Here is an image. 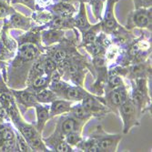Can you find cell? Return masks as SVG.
I'll list each match as a JSON object with an SVG mask.
<instances>
[{"instance_id":"obj_7","label":"cell","mask_w":152,"mask_h":152,"mask_svg":"<svg viewBox=\"0 0 152 152\" xmlns=\"http://www.w3.org/2000/svg\"><path fill=\"white\" fill-rule=\"evenodd\" d=\"M81 104L84 107L92 118L98 119L104 118L108 113L111 112L104 100L102 96H96L88 92V94L81 100Z\"/></svg>"},{"instance_id":"obj_30","label":"cell","mask_w":152,"mask_h":152,"mask_svg":"<svg viewBox=\"0 0 152 152\" xmlns=\"http://www.w3.org/2000/svg\"><path fill=\"white\" fill-rule=\"evenodd\" d=\"M122 84H124V82H123V77L121 76L107 73V78L104 88V93L113 88H116Z\"/></svg>"},{"instance_id":"obj_39","label":"cell","mask_w":152,"mask_h":152,"mask_svg":"<svg viewBox=\"0 0 152 152\" xmlns=\"http://www.w3.org/2000/svg\"><path fill=\"white\" fill-rule=\"evenodd\" d=\"M135 9L149 8L152 5V0H133Z\"/></svg>"},{"instance_id":"obj_23","label":"cell","mask_w":152,"mask_h":152,"mask_svg":"<svg viewBox=\"0 0 152 152\" xmlns=\"http://www.w3.org/2000/svg\"><path fill=\"white\" fill-rule=\"evenodd\" d=\"M100 32H102V28H101V23L99 21V23L96 24L94 26H91L86 32L82 34L81 43L77 46V48L85 47L87 45H89L95 42L96 39L98 38L99 35L100 34Z\"/></svg>"},{"instance_id":"obj_45","label":"cell","mask_w":152,"mask_h":152,"mask_svg":"<svg viewBox=\"0 0 152 152\" xmlns=\"http://www.w3.org/2000/svg\"><path fill=\"white\" fill-rule=\"evenodd\" d=\"M0 25H1V22H0Z\"/></svg>"},{"instance_id":"obj_36","label":"cell","mask_w":152,"mask_h":152,"mask_svg":"<svg viewBox=\"0 0 152 152\" xmlns=\"http://www.w3.org/2000/svg\"><path fill=\"white\" fill-rule=\"evenodd\" d=\"M16 142H17V146L18 148V151L21 152H29L32 151L28 143L26 142V140H25V137L16 129Z\"/></svg>"},{"instance_id":"obj_15","label":"cell","mask_w":152,"mask_h":152,"mask_svg":"<svg viewBox=\"0 0 152 152\" xmlns=\"http://www.w3.org/2000/svg\"><path fill=\"white\" fill-rule=\"evenodd\" d=\"M128 78L135 79L144 77L148 78L151 77V63L149 62V58L144 62L136 63L128 66Z\"/></svg>"},{"instance_id":"obj_34","label":"cell","mask_w":152,"mask_h":152,"mask_svg":"<svg viewBox=\"0 0 152 152\" xmlns=\"http://www.w3.org/2000/svg\"><path fill=\"white\" fill-rule=\"evenodd\" d=\"M57 63L52 58L48 57V55L45 56V59H44V71L45 74L48 77H51L52 74L57 70Z\"/></svg>"},{"instance_id":"obj_1","label":"cell","mask_w":152,"mask_h":152,"mask_svg":"<svg viewBox=\"0 0 152 152\" xmlns=\"http://www.w3.org/2000/svg\"><path fill=\"white\" fill-rule=\"evenodd\" d=\"M18 45L16 56L7 64L6 70L2 74L7 85L14 89H21L26 86L27 74L33 62L43 53L37 45L32 43Z\"/></svg>"},{"instance_id":"obj_11","label":"cell","mask_w":152,"mask_h":152,"mask_svg":"<svg viewBox=\"0 0 152 152\" xmlns=\"http://www.w3.org/2000/svg\"><path fill=\"white\" fill-rule=\"evenodd\" d=\"M4 22L8 26L9 29H20L24 31H27L34 26V21L31 18H27L17 11L5 18Z\"/></svg>"},{"instance_id":"obj_31","label":"cell","mask_w":152,"mask_h":152,"mask_svg":"<svg viewBox=\"0 0 152 152\" xmlns=\"http://www.w3.org/2000/svg\"><path fill=\"white\" fill-rule=\"evenodd\" d=\"M27 143L32 151H50L49 148L46 145L43 139L41 137V135L33 137Z\"/></svg>"},{"instance_id":"obj_24","label":"cell","mask_w":152,"mask_h":152,"mask_svg":"<svg viewBox=\"0 0 152 152\" xmlns=\"http://www.w3.org/2000/svg\"><path fill=\"white\" fill-rule=\"evenodd\" d=\"M35 96H36L37 102L43 103V104H48L56 99H61L58 94H56L48 88H46L44 89H41L39 91L35 92Z\"/></svg>"},{"instance_id":"obj_19","label":"cell","mask_w":152,"mask_h":152,"mask_svg":"<svg viewBox=\"0 0 152 152\" xmlns=\"http://www.w3.org/2000/svg\"><path fill=\"white\" fill-rule=\"evenodd\" d=\"M50 104L51 105L49 109V115H50V118H52L58 115H62V114L65 115L69 113L73 102L66 100L65 99H58L52 101Z\"/></svg>"},{"instance_id":"obj_22","label":"cell","mask_w":152,"mask_h":152,"mask_svg":"<svg viewBox=\"0 0 152 152\" xmlns=\"http://www.w3.org/2000/svg\"><path fill=\"white\" fill-rule=\"evenodd\" d=\"M47 28H56V29H74V19L73 18H64L60 16L54 15L53 18L46 25Z\"/></svg>"},{"instance_id":"obj_9","label":"cell","mask_w":152,"mask_h":152,"mask_svg":"<svg viewBox=\"0 0 152 152\" xmlns=\"http://www.w3.org/2000/svg\"><path fill=\"white\" fill-rule=\"evenodd\" d=\"M151 7L135 9L130 13L128 18L126 28L130 30L134 27L137 28H147L151 32Z\"/></svg>"},{"instance_id":"obj_26","label":"cell","mask_w":152,"mask_h":152,"mask_svg":"<svg viewBox=\"0 0 152 152\" xmlns=\"http://www.w3.org/2000/svg\"><path fill=\"white\" fill-rule=\"evenodd\" d=\"M54 15L48 9H40L33 11L32 19L34 22L38 23L40 26H46L52 18Z\"/></svg>"},{"instance_id":"obj_4","label":"cell","mask_w":152,"mask_h":152,"mask_svg":"<svg viewBox=\"0 0 152 152\" xmlns=\"http://www.w3.org/2000/svg\"><path fill=\"white\" fill-rule=\"evenodd\" d=\"M9 30L8 26L4 22L0 30V66L3 68L16 56L18 46L17 40L10 36Z\"/></svg>"},{"instance_id":"obj_3","label":"cell","mask_w":152,"mask_h":152,"mask_svg":"<svg viewBox=\"0 0 152 152\" xmlns=\"http://www.w3.org/2000/svg\"><path fill=\"white\" fill-rule=\"evenodd\" d=\"M131 84L132 92L130 94V99L141 116L146 111L151 109V99L148 93V78L140 77L131 79Z\"/></svg>"},{"instance_id":"obj_6","label":"cell","mask_w":152,"mask_h":152,"mask_svg":"<svg viewBox=\"0 0 152 152\" xmlns=\"http://www.w3.org/2000/svg\"><path fill=\"white\" fill-rule=\"evenodd\" d=\"M118 113H119L120 118L123 122V133L128 134L130 129L134 127L140 126V115L133 103L132 99L129 98L118 107Z\"/></svg>"},{"instance_id":"obj_14","label":"cell","mask_w":152,"mask_h":152,"mask_svg":"<svg viewBox=\"0 0 152 152\" xmlns=\"http://www.w3.org/2000/svg\"><path fill=\"white\" fill-rule=\"evenodd\" d=\"M66 38V30L56 28H45L41 31V43L45 48L58 44L65 40Z\"/></svg>"},{"instance_id":"obj_29","label":"cell","mask_w":152,"mask_h":152,"mask_svg":"<svg viewBox=\"0 0 152 152\" xmlns=\"http://www.w3.org/2000/svg\"><path fill=\"white\" fill-rule=\"evenodd\" d=\"M78 149L84 152H98L99 150V146L96 143V140L92 137H88L87 140L83 139L77 145V147Z\"/></svg>"},{"instance_id":"obj_13","label":"cell","mask_w":152,"mask_h":152,"mask_svg":"<svg viewBox=\"0 0 152 152\" xmlns=\"http://www.w3.org/2000/svg\"><path fill=\"white\" fill-rule=\"evenodd\" d=\"M11 91H12L14 98H15V100L18 106L24 107L25 108L27 109L29 107H35V105L37 103L35 93L29 90L27 88L25 89L11 88Z\"/></svg>"},{"instance_id":"obj_44","label":"cell","mask_w":152,"mask_h":152,"mask_svg":"<svg viewBox=\"0 0 152 152\" xmlns=\"http://www.w3.org/2000/svg\"><path fill=\"white\" fill-rule=\"evenodd\" d=\"M77 1H80V0H77ZM82 1H83V0H82Z\"/></svg>"},{"instance_id":"obj_33","label":"cell","mask_w":152,"mask_h":152,"mask_svg":"<svg viewBox=\"0 0 152 152\" xmlns=\"http://www.w3.org/2000/svg\"><path fill=\"white\" fill-rule=\"evenodd\" d=\"M15 12L16 10L11 4L7 2L6 0H0V20H4Z\"/></svg>"},{"instance_id":"obj_2","label":"cell","mask_w":152,"mask_h":152,"mask_svg":"<svg viewBox=\"0 0 152 152\" xmlns=\"http://www.w3.org/2000/svg\"><path fill=\"white\" fill-rule=\"evenodd\" d=\"M65 115L66 116L60 118L54 133L50 137H48V139H43L44 142L46 143V145L48 147H49L51 144L56 142L57 140H64L65 136L72 131L82 132L83 127H84V125H86V123H87V122L80 121V120L75 118L71 114L68 115V113H67Z\"/></svg>"},{"instance_id":"obj_32","label":"cell","mask_w":152,"mask_h":152,"mask_svg":"<svg viewBox=\"0 0 152 152\" xmlns=\"http://www.w3.org/2000/svg\"><path fill=\"white\" fill-rule=\"evenodd\" d=\"M50 151H57V152H72L74 151V148L71 147L65 140H59L51 144L49 147Z\"/></svg>"},{"instance_id":"obj_18","label":"cell","mask_w":152,"mask_h":152,"mask_svg":"<svg viewBox=\"0 0 152 152\" xmlns=\"http://www.w3.org/2000/svg\"><path fill=\"white\" fill-rule=\"evenodd\" d=\"M34 107L36 108V113H37V123H36L35 128L41 135H42L46 123L50 118V115H49L50 106L37 102Z\"/></svg>"},{"instance_id":"obj_5","label":"cell","mask_w":152,"mask_h":152,"mask_svg":"<svg viewBox=\"0 0 152 152\" xmlns=\"http://www.w3.org/2000/svg\"><path fill=\"white\" fill-rule=\"evenodd\" d=\"M90 137L96 140L100 152H115L118 150L119 142L122 140V136L119 134H109L107 133L101 125L96 126Z\"/></svg>"},{"instance_id":"obj_21","label":"cell","mask_w":152,"mask_h":152,"mask_svg":"<svg viewBox=\"0 0 152 152\" xmlns=\"http://www.w3.org/2000/svg\"><path fill=\"white\" fill-rule=\"evenodd\" d=\"M45 56L46 54L42 53L40 56L33 62L30 69L28 71V74H27V77H26V86L29 85L30 83L37 78V77H40L45 74L44 71V59H45Z\"/></svg>"},{"instance_id":"obj_8","label":"cell","mask_w":152,"mask_h":152,"mask_svg":"<svg viewBox=\"0 0 152 152\" xmlns=\"http://www.w3.org/2000/svg\"><path fill=\"white\" fill-rule=\"evenodd\" d=\"M107 5L104 12V16H102L101 23V28L102 32L107 36H112L118 30L122 28V26L118 24L117 18L115 17L114 8L116 3H118L119 0H106Z\"/></svg>"},{"instance_id":"obj_20","label":"cell","mask_w":152,"mask_h":152,"mask_svg":"<svg viewBox=\"0 0 152 152\" xmlns=\"http://www.w3.org/2000/svg\"><path fill=\"white\" fill-rule=\"evenodd\" d=\"M87 94L88 91L83 88V87L77 85H68L63 92L61 98L72 102H81Z\"/></svg>"},{"instance_id":"obj_10","label":"cell","mask_w":152,"mask_h":152,"mask_svg":"<svg viewBox=\"0 0 152 152\" xmlns=\"http://www.w3.org/2000/svg\"><path fill=\"white\" fill-rule=\"evenodd\" d=\"M130 96L128 88L125 84L113 88L107 92H105L104 100L107 107L111 110V112L118 113V107L125 102Z\"/></svg>"},{"instance_id":"obj_41","label":"cell","mask_w":152,"mask_h":152,"mask_svg":"<svg viewBox=\"0 0 152 152\" xmlns=\"http://www.w3.org/2000/svg\"><path fill=\"white\" fill-rule=\"evenodd\" d=\"M57 1H64V2H70V3H73V2L77 1V0H57Z\"/></svg>"},{"instance_id":"obj_27","label":"cell","mask_w":152,"mask_h":152,"mask_svg":"<svg viewBox=\"0 0 152 152\" xmlns=\"http://www.w3.org/2000/svg\"><path fill=\"white\" fill-rule=\"evenodd\" d=\"M49 81H50V77H48L46 74H44L42 76L35 78L29 85L26 86V88L35 93L37 91H39L41 89H44V88H48V84H49Z\"/></svg>"},{"instance_id":"obj_40","label":"cell","mask_w":152,"mask_h":152,"mask_svg":"<svg viewBox=\"0 0 152 152\" xmlns=\"http://www.w3.org/2000/svg\"><path fill=\"white\" fill-rule=\"evenodd\" d=\"M7 121H11L9 115L7 111V109L5 107H3L0 104V124L7 122Z\"/></svg>"},{"instance_id":"obj_38","label":"cell","mask_w":152,"mask_h":152,"mask_svg":"<svg viewBox=\"0 0 152 152\" xmlns=\"http://www.w3.org/2000/svg\"><path fill=\"white\" fill-rule=\"evenodd\" d=\"M55 2H57V0H36V10L47 9Z\"/></svg>"},{"instance_id":"obj_12","label":"cell","mask_w":152,"mask_h":152,"mask_svg":"<svg viewBox=\"0 0 152 152\" xmlns=\"http://www.w3.org/2000/svg\"><path fill=\"white\" fill-rule=\"evenodd\" d=\"M47 28L46 26H32L30 29L26 31L25 34L20 35L17 37L18 44L20 43H32L37 45L41 50L45 52V47H43L41 43V31Z\"/></svg>"},{"instance_id":"obj_35","label":"cell","mask_w":152,"mask_h":152,"mask_svg":"<svg viewBox=\"0 0 152 152\" xmlns=\"http://www.w3.org/2000/svg\"><path fill=\"white\" fill-rule=\"evenodd\" d=\"M64 140L71 147L75 148L83 140V137L81 136V132H79V131H72L70 133H68L67 135H66Z\"/></svg>"},{"instance_id":"obj_28","label":"cell","mask_w":152,"mask_h":152,"mask_svg":"<svg viewBox=\"0 0 152 152\" xmlns=\"http://www.w3.org/2000/svg\"><path fill=\"white\" fill-rule=\"evenodd\" d=\"M83 2L88 3L91 6L92 13L95 18L99 21H101L106 0H83Z\"/></svg>"},{"instance_id":"obj_16","label":"cell","mask_w":152,"mask_h":152,"mask_svg":"<svg viewBox=\"0 0 152 152\" xmlns=\"http://www.w3.org/2000/svg\"><path fill=\"white\" fill-rule=\"evenodd\" d=\"M49 10L53 15L60 16L64 18H73L75 13L77 12V8L70 2H64V1H57L53 5L47 8Z\"/></svg>"},{"instance_id":"obj_43","label":"cell","mask_w":152,"mask_h":152,"mask_svg":"<svg viewBox=\"0 0 152 152\" xmlns=\"http://www.w3.org/2000/svg\"><path fill=\"white\" fill-rule=\"evenodd\" d=\"M2 68H3L2 66H0V71H1V70H2Z\"/></svg>"},{"instance_id":"obj_42","label":"cell","mask_w":152,"mask_h":152,"mask_svg":"<svg viewBox=\"0 0 152 152\" xmlns=\"http://www.w3.org/2000/svg\"><path fill=\"white\" fill-rule=\"evenodd\" d=\"M6 1H7V2H8L9 4H11V1H12V0H6Z\"/></svg>"},{"instance_id":"obj_37","label":"cell","mask_w":152,"mask_h":152,"mask_svg":"<svg viewBox=\"0 0 152 152\" xmlns=\"http://www.w3.org/2000/svg\"><path fill=\"white\" fill-rule=\"evenodd\" d=\"M16 4H20L27 7L32 11L36 10V0H12L11 5H16Z\"/></svg>"},{"instance_id":"obj_17","label":"cell","mask_w":152,"mask_h":152,"mask_svg":"<svg viewBox=\"0 0 152 152\" xmlns=\"http://www.w3.org/2000/svg\"><path fill=\"white\" fill-rule=\"evenodd\" d=\"M78 2H79L78 13L77 14V16L75 18H73V19H74L75 28H77L82 35L84 32H86L92 25L89 23L88 18L85 2H83L82 0H80Z\"/></svg>"},{"instance_id":"obj_25","label":"cell","mask_w":152,"mask_h":152,"mask_svg":"<svg viewBox=\"0 0 152 152\" xmlns=\"http://www.w3.org/2000/svg\"><path fill=\"white\" fill-rule=\"evenodd\" d=\"M69 113L77 119L80 120V121H84V122H88L92 117L91 115L88 112V110L82 106L81 103H77L76 105H72Z\"/></svg>"}]
</instances>
